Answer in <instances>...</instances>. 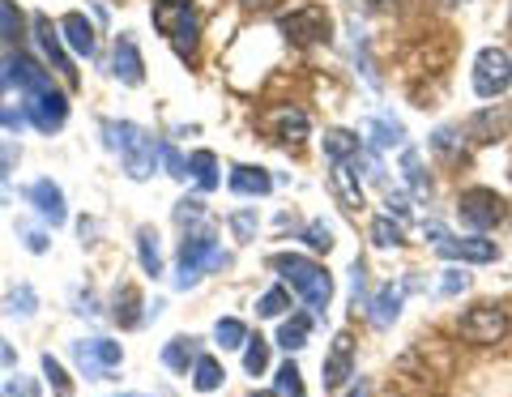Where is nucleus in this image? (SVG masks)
Returning a JSON list of instances; mask_svg holds the SVG:
<instances>
[{"label": "nucleus", "instance_id": "nucleus-1", "mask_svg": "<svg viewBox=\"0 0 512 397\" xmlns=\"http://www.w3.org/2000/svg\"><path fill=\"white\" fill-rule=\"evenodd\" d=\"M269 265H274L278 274L291 282V291L303 295V304H308L312 312H325V308H329V299H333V278H329L316 261H308V257H291V252H278V257L269 261Z\"/></svg>", "mask_w": 512, "mask_h": 397}, {"label": "nucleus", "instance_id": "nucleus-2", "mask_svg": "<svg viewBox=\"0 0 512 397\" xmlns=\"http://www.w3.org/2000/svg\"><path fill=\"white\" fill-rule=\"evenodd\" d=\"M154 26H158V35L175 43V52H180L188 65L197 60V9H192V0H158Z\"/></svg>", "mask_w": 512, "mask_h": 397}, {"label": "nucleus", "instance_id": "nucleus-3", "mask_svg": "<svg viewBox=\"0 0 512 397\" xmlns=\"http://www.w3.org/2000/svg\"><path fill=\"white\" fill-rule=\"evenodd\" d=\"M218 265H227V257L218 252L214 231H197V235H188V240L180 244V278H175V287H180V291L197 287L201 269H218Z\"/></svg>", "mask_w": 512, "mask_h": 397}, {"label": "nucleus", "instance_id": "nucleus-4", "mask_svg": "<svg viewBox=\"0 0 512 397\" xmlns=\"http://www.w3.org/2000/svg\"><path fill=\"white\" fill-rule=\"evenodd\" d=\"M457 214L466 227L474 231H491V227H500L504 214H508V205L500 193H491V188H466V193L457 197Z\"/></svg>", "mask_w": 512, "mask_h": 397}, {"label": "nucleus", "instance_id": "nucleus-5", "mask_svg": "<svg viewBox=\"0 0 512 397\" xmlns=\"http://www.w3.org/2000/svg\"><path fill=\"white\" fill-rule=\"evenodd\" d=\"M512 86V56L504 47H483L474 60V94L478 99H495Z\"/></svg>", "mask_w": 512, "mask_h": 397}, {"label": "nucleus", "instance_id": "nucleus-6", "mask_svg": "<svg viewBox=\"0 0 512 397\" xmlns=\"http://www.w3.org/2000/svg\"><path fill=\"white\" fill-rule=\"evenodd\" d=\"M278 30L295 47H308V43H325L329 39V13L320 5H303V9H291L278 18Z\"/></svg>", "mask_w": 512, "mask_h": 397}, {"label": "nucleus", "instance_id": "nucleus-7", "mask_svg": "<svg viewBox=\"0 0 512 397\" xmlns=\"http://www.w3.org/2000/svg\"><path fill=\"white\" fill-rule=\"evenodd\" d=\"M504 333H508V312L500 304H478L461 316V338L474 346H495L504 342Z\"/></svg>", "mask_w": 512, "mask_h": 397}, {"label": "nucleus", "instance_id": "nucleus-8", "mask_svg": "<svg viewBox=\"0 0 512 397\" xmlns=\"http://www.w3.org/2000/svg\"><path fill=\"white\" fill-rule=\"evenodd\" d=\"M22 111H26V120L35 124L39 133H56L60 124L69 120V99H64L60 90L47 86V90H39V94H26V107H22Z\"/></svg>", "mask_w": 512, "mask_h": 397}, {"label": "nucleus", "instance_id": "nucleus-9", "mask_svg": "<svg viewBox=\"0 0 512 397\" xmlns=\"http://www.w3.org/2000/svg\"><path fill=\"white\" fill-rule=\"evenodd\" d=\"M261 129L274 141H282V146H303V137H308V116L291 103H278L261 116Z\"/></svg>", "mask_w": 512, "mask_h": 397}, {"label": "nucleus", "instance_id": "nucleus-10", "mask_svg": "<svg viewBox=\"0 0 512 397\" xmlns=\"http://www.w3.org/2000/svg\"><path fill=\"white\" fill-rule=\"evenodd\" d=\"M466 133H470V141H478V146H495V141H504L512 133V103H495V107L474 111Z\"/></svg>", "mask_w": 512, "mask_h": 397}, {"label": "nucleus", "instance_id": "nucleus-11", "mask_svg": "<svg viewBox=\"0 0 512 397\" xmlns=\"http://www.w3.org/2000/svg\"><path fill=\"white\" fill-rule=\"evenodd\" d=\"M73 355L77 363H82V372L90 380H103L111 368H120V346L116 342H107V338H90V342H73Z\"/></svg>", "mask_w": 512, "mask_h": 397}, {"label": "nucleus", "instance_id": "nucleus-12", "mask_svg": "<svg viewBox=\"0 0 512 397\" xmlns=\"http://www.w3.org/2000/svg\"><path fill=\"white\" fill-rule=\"evenodd\" d=\"M355 376V338L350 333H338L333 338V351H329V359H325V393H338L346 380Z\"/></svg>", "mask_w": 512, "mask_h": 397}, {"label": "nucleus", "instance_id": "nucleus-13", "mask_svg": "<svg viewBox=\"0 0 512 397\" xmlns=\"http://www.w3.org/2000/svg\"><path fill=\"white\" fill-rule=\"evenodd\" d=\"M431 235H436V252H440V257H448V261H474V265H487V261L500 257L491 240H453V235H444L440 227H431Z\"/></svg>", "mask_w": 512, "mask_h": 397}, {"label": "nucleus", "instance_id": "nucleus-14", "mask_svg": "<svg viewBox=\"0 0 512 397\" xmlns=\"http://www.w3.org/2000/svg\"><path fill=\"white\" fill-rule=\"evenodd\" d=\"M35 39H39V47L47 52V60H52V65L64 73V82L77 90V69H73V60H69V52H64V43H60V26H52L47 13H35Z\"/></svg>", "mask_w": 512, "mask_h": 397}, {"label": "nucleus", "instance_id": "nucleus-15", "mask_svg": "<svg viewBox=\"0 0 512 397\" xmlns=\"http://www.w3.org/2000/svg\"><path fill=\"white\" fill-rule=\"evenodd\" d=\"M5 82H13L26 94H39V90L52 86V77H47V69H39V60H30L26 52H13L5 60Z\"/></svg>", "mask_w": 512, "mask_h": 397}, {"label": "nucleus", "instance_id": "nucleus-16", "mask_svg": "<svg viewBox=\"0 0 512 397\" xmlns=\"http://www.w3.org/2000/svg\"><path fill=\"white\" fill-rule=\"evenodd\" d=\"M30 205L52 222V227H60L64 218H69V210H64V193H60V184H52V180H35L30 184Z\"/></svg>", "mask_w": 512, "mask_h": 397}, {"label": "nucleus", "instance_id": "nucleus-17", "mask_svg": "<svg viewBox=\"0 0 512 397\" xmlns=\"http://www.w3.org/2000/svg\"><path fill=\"white\" fill-rule=\"evenodd\" d=\"M60 35H64V43H69L77 56H94V52H99V39H94V26L86 22V13H64V18H60Z\"/></svg>", "mask_w": 512, "mask_h": 397}, {"label": "nucleus", "instance_id": "nucleus-18", "mask_svg": "<svg viewBox=\"0 0 512 397\" xmlns=\"http://www.w3.org/2000/svg\"><path fill=\"white\" fill-rule=\"evenodd\" d=\"M111 73L120 77L124 86H141V77H146V65H141V52L133 39H116V56H111Z\"/></svg>", "mask_w": 512, "mask_h": 397}, {"label": "nucleus", "instance_id": "nucleus-19", "mask_svg": "<svg viewBox=\"0 0 512 397\" xmlns=\"http://www.w3.org/2000/svg\"><path fill=\"white\" fill-rule=\"evenodd\" d=\"M329 188L338 193V201L346 210H363V188H359V176L350 171L346 163H333L329 167Z\"/></svg>", "mask_w": 512, "mask_h": 397}, {"label": "nucleus", "instance_id": "nucleus-20", "mask_svg": "<svg viewBox=\"0 0 512 397\" xmlns=\"http://www.w3.org/2000/svg\"><path fill=\"white\" fill-rule=\"evenodd\" d=\"M154 154H158V146L154 141L141 133L133 146L124 150V171H128V180H150V171H154Z\"/></svg>", "mask_w": 512, "mask_h": 397}, {"label": "nucleus", "instance_id": "nucleus-21", "mask_svg": "<svg viewBox=\"0 0 512 397\" xmlns=\"http://www.w3.org/2000/svg\"><path fill=\"white\" fill-rule=\"evenodd\" d=\"M231 188L235 193H244V197H265L269 188H274V180H269V171H261V167H235L231 171Z\"/></svg>", "mask_w": 512, "mask_h": 397}, {"label": "nucleus", "instance_id": "nucleus-22", "mask_svg": "<svg viewBox=\"0 0 512 397\" xmlns=\"http://www.w3.org/2000/svg\"><path fill=\"white\" fill-rule=\"evenodd\" d=\"M111 316H116L120 329H137V325H141V295H137V287H120V291H116Z\"/></svg>", "mask_w": 512, "mask_h": 397}, {"label": "nucleus", "instance_id": "nucleus-23", "mask_svg": "<svg viewBox=\"0 0 512 397\" xmlns=\"http://www.w3.org/2000/svg\"><path fill=\"white\" fill-rule=\"evenodd\" d=\"M397 312H402V291H397V287H380V295L372 299V325L389 329L397 321Z\"/></svg>", "mask_w": 512, "mask_h": 397}, {"label": "nucleus", "instance_id": "nucleus-24", "mask_svg": "<svg viewBox=\"0 0 512 397\" xmlns=\"http://www.w3.org/2000/svg\"><path fill=\"white\" fill-rule=\"evenodd\" d=\"M188 171H192V180H197L205 193H214L218 188V158L210 154V150H197L188 158Z\"/></svg>", "mask_w": 512, "mask_h": 397}, {"label": "nucleus", "instance_id": "nucleus-25", "mask_svg": "<svg viewBox=\"0 0 512 397\" xmlns=\"http://www.w3.org/2000/svg\"><path fill=\"white\" fill-rule=\"evenodd\" d=\"M325 154L333 158V163H350V158L359 154V137L346 133V129H329L325 133Z\"/></svg>", "mask_w": 512, "mask_h": 397}, {"label": "nucleus", "instance_id": "nucleus-26", "mask_svg": "<svg viewBox=\"0 0 512 397\" xmlns=\"http://www.w3.org/2000/svg\"><path fill=\"white\" fill-rule=\"evenodd\" d=\"M192 389H197V393H214V389H222V368H218V359L201 355L197 363H192Z\"/></svg>", "mask_w": 512, "mask_h": 397}, {"label": "nucleus", "instance_id": "nucleus-27", "mask_svg": "<svg viewBox=\"0 0 512 397\" xmlns=\"http://www.w3.org/2000/svg\"><path fill=\"white\" fill-rule=\"evenodd\" d=\"M308 329H312L308 316H291V321H282L278 346H282V351H303V346H308Z\"/></svg>", "mask_w": 512, "mask_h": 397}, {"label": "nucleus", "instance_id": "nucleus-28", "mask_svg": "<svg viewBox=\"0 0 512 397\" xmlns=\"http://www.w3.org/2000/svg\"><path fill=\"white\" fill-rule=\"evenodd\" d=\"M137 252H141V269H146L150 278L163 274V257H158V235H154L150 227L137 231Z\"/></svg>", "mask_w": 512, "mask_h": 397}, {"label": "nucleus", "instance_id": "nucleus-29", "mask_svg": "<svg viewBox=\"0 0 512 397\" xmlns=\"http://www.w3.org/2000/svg\"><path fill=\"white\" fill-rule=\"evenodd\" d=\"M163 359H167V368H188V363H197L201 355H197V338H171L167 342V351H163Z\"/></svg>", "mask_w": 512, "mask_h": 397}, {"label": "nucleus", "instance_id": "nucleus-30", "mask_svg": "<svg viewBox=\"0 0 512 397\" xmlns=\"http://www.w3.org/2000/svg\"><path fill=\"white\" fill-rule=\"evenodd\" d=\"M431 146H436V154H444L448 163H466V146H461V133L457 129H436Z\"/></svg>", "mask_w": 512, "mask_h": 397}, {"label": "nucleus", "instance_id": "nucleus-31", "mask_svg": "<svg viewBox=\"0 0 512 397\" xmlns=\"http://www.w3.org/2000/svg\"><path fill=\"white\" fill-rule=\"evenodd\" d=\"M214 338H218L222 351H235V346H244V342H248V329H244V321L227 316V321H218V325H214Z\"/></svg>", "mask_w": 512, "mask_h": 397}, {"label": "nucleus", "instance_id": "nucleus-32", "mask_svg": "<svg viewBox=\"0 0 512 397\" xmlns=\"http://www.w3.org/2000/svg\"><path fill=\"white\" fill-rule=\"evenodd\" d=\"M372 240H376L380 248L406 244V240H402V222H393V214H389V218H376V222H372Z\"/></svg>", "mask_w": 512, "mask_h": 397}, {"label": "nucleus", "instance_id": "nucleus-33", "mask_svg": "<svg viewBox=\"0 0 512 397\" xmlns=\"http://www.w3.org/2000/svg\"><path fill=\"white\" fill-rule=\"evenodd\" d=\"M402 137H406V129L397 120H372V141L380 150H389V146H402Z\"/></svg>", "mask_w": 512, "mask_h": 397}, {"label": "nucleus", "instance_id": "nucleus-34", "mask_svg": "<svg viewBox=\"0 0 512 397\" xmlns=\"http://www.w3.org/2000/svg\"><path fill=\"white\" fill-rule=\"evenodd\" d=\"M244 368L252 376H261L269 368V342L265 338H248V351H244Z\"/></svg>", "mask_w": 512, "mask_h": 397}, {"label": "nucleus", "instance_id": "nucleus-35", "mask_svg": "<svg viewBox=\"0 0 512 397\" xmlns=\"http://www.w3.org/2000/svg\"><path fill=\"white\" fill-rule=\"evenodd\" d=\"M43 376L52 380V389H56V397H73V380L64 376V368H60V359H52V355H43Z\"/></svg>", "mask_w": 512, "mask_h": 397}, {"label": "nucleus", "instance_id": "nucleus-36", "mask_svg": "<svg viewBox=\"0 0 512 397\" xmlns=\"http://www.w3.org/2000/svg\"><path fill=\"white\" fill-rule=\"evenodd\" d=\"M286 308H291V295H286L282 287H274V291L261 295V304H256V316H282Z\"/></svg>", "mask_w": 512, "mask_h": 397}, {"label": "nucleus", "instance_id": "nucleus-37", "mask_svg": "<svg viewBox=\"0 0 512 397\" xmlns=\"http://www.w3.org/2000/svg\"><path fill=\"white\" fill-rule=\"evenodd\" d=\"M278 397H303V380L295 363H282L278 368Z\"/></svg>", "mask_w": 512, "mask_h": 397}, {"label": "nucleus", "instance_id": "nucleus-38", "mask_svg": "<svg viewBox=\"0 0 512 397\" xmlns=\"http://www.w3.org/2000/svg\"><path fill=\"white\" fill-rule=\"evenodd\" d=\"M22 30V13L13 0H0V39H13Z\"/></svg>", "mask_w": 512, "mask_h": 397}, {"label": "nucleus", "instance_id": "nucleus-39", "mask_svg": "<svg viewBox=\"0 0 512 397\" xmlns=\"http://www.w3.org/2000/svg\"><path fill=\"white\" fill-rule=\"evenodd\" d=\"M402 171H406V180H410L414 188H419V193H431V184L423 180V171H419V154H414V150H406V154H402Z\"/></svg>", "mask_w": 512, "mask_h": 397}, {"label": "nucleus", "instance_id": "nucleus-40", "mask_svg": "<svg viewBox=\"0 0 512 397\" xmlns=\"http://www.w3.org/2000/svg\"><path fill=\"white\" fill-rule=\"evenodd\" d=\"M205 214V201L201 197H184L180 205H175V222H180V227H188V222H197Z\"/></svg>", "mask_w": 512, "mask_h": 397}, {"label": "nucleus", "instance_id": "nucleus-41", "mask_svg": "<svg viewBox=\"0 0 512 397\" xmlns=\"http://www.w3.org/2000/svg\"><path fill=\"white\" fill-rule=\"evenodd\" d=\"M303 240H308L316 252H329V248H333V231H329V222H312Z\"/></svg>", "mask_w": 512, "mask_h": 397}, {"label": "nucleus", "instance_id": "nucleus-42", "mask_svg": "<svg viewBox=\"0 0 512 397\" xmlns=\"http://www.w3.org/2000/svg\"><path fill=\"white\" fill-rule=\"evenodd\" d=\"M158 154H163V163H167V176L171 180H184L188 176V163L180 154H175V146H158Z\"/></svg>", "mask_w": 512, "mask_h": 397}, {"label": "nucleus", "instance_id": "nucleus-43", "mask_svg": "<svg viewBox=\"0 0 512 397\" xmlns=\"http://www.w3.org/2000/svg\"><path fill=\"white\" fill-rule=\"evenodd\" d=\"M0 397H39V385H35V380H30V376H13Z\"/></svg>", "mask_w": 512, "mask_h": 397}, {"label": "nucleus", "instance_id": "nucleus-44", "mask_svg": "<svg viewBox=\"0 0 512 397\" xmlns=\"http://www.w3.org/2000/svg\"><path fill=\"white\" fill-rule=\"evenodd\" d=\"M466 287H470V278H466V274H457V269H448L444 282H440V291H444V295H457V291H466Z\"/></svg>", "mask_w": 512, "mask_h": 397}, {"label": "nucleus", "instance_id": "nucleus-45", "mask_svg": "<svg viewBox=\"0 0 512 397\" xmlns=\"http://www.w3.org/2000/svg\"><path fill=\"white\" fill-rule=\"evenodd\" d=\"M30 304H35V295H30V291L22 287L18 295H13V299H9V312H22V316H30V312H35V308H30Z\"/></svg>", "mask_w": 512, "mask_h": 397}, {"label": "nucleus", "instance_id": "nucleus-46", "mask_svg": "<svg viewBox=\"0 0 512 397\" xmlns=\"http://www.w3.org/2000/svg\"><path fill=\"white\" fill-rule=\"evenodd\" d=\"M389 214L406 218V197H402V193H389Z\"/></svg>", "mask_w": 512, "mask_h": 397}, {"label": "nucleus", "instance_id": "nucleus-47", "mask_svg": "<svg viewBox=\"0 0 512 397\" xmlns=\"http://www.w3.org/2000/svg\"><path fill=\"white\" fill-rule=\"evenodd\" d=\"M26 248H30V252H43V248H47V240H43L39 231H30V235H26Z\"/></svg>", "mask_w": 512, "mask_h": 397}, {"label": "nucleus", "instance_id": "nucleus-48", "mask_svg": "<svg viewBox=\"0 0 512 397\" xmlns=\"http://www.w3.org/2000/svg\"><path fill=\"white\" fill-rule=\"evenodd\" d=\"M235 231H239V235H252V218L239 214V218H235Z\"/></svg>", "mask_w": 512, "mask_h": 397}, {"label": "nucleus", "instance_id": "nucleus-49", "mask_svg": "<svg viewBox=\"0 0 512 397\" xmlns=\"http://www.w3.org/2000/svg\"><path fill=\"white\" fill-rule=\"evenodd\" d=\"M244 5H252V9H274L278 0H244Z\"/></svg>", "mask_w": 512, "mask_h": 397}, {"label": "nucleus", "instance_id": "nucleus-50", "mask_svg": "<svg viewBox=\"0 0 512 397\" xmlns=\"http://www.w3.org/2000/svg\"><path fill=\"white\" fill-rule=\"evenodd\" d=\"M350 397H372V385H367V380H359V389L350 393Z\"/></svg>", "mask_w": 512, "mask_h": 397}, {"label": "nucleus", "instance_id": "nucleus-51", "mask_svg": "<svg viewBox=\"0 0 512 397\" xmlns=\"http://www.w3.org/2000/svg\"><path fill=\"white\" fill-rule=\"evenodd\" d=\"M252 397H278V393H252Z\"/></svg>", "mask_w": 512, "mask_h": 397}, {"label": "nucleus", "instance_id": "nucleus-52", "mask_svg": "<svg viewBox=\"0 0 512 397\" xmlns=\"http://www.w3.org/2000/svg\"><path fill=\"white\" fill-rule=\"evenodd\" d=\"M116 397H141V393H116Z\"/></svg>", "mask_w": 512, "mask_h": 397}, {"label": "nucleus", "instance_id": "nucleus-53", "mask_svg": "<svg viewBox=\"0 0 512 397\" xmlns=\"http://www.w3.org/2000/svg\"><path fill=\"white\" fill-rule=\"evenodd\" d=\"M0 82H5V77H0Z\"/></svg>", "mask_w": 512, "mask_h": 397}, {"label": "nucleus", "instance_id": "nucleus-54", "mask_svg": "<svg viewBox=\"0 0 512 397\" xmlns=\"http://www.w3.org/2000/svg\"><path fill=\"white\" fill-rule=\"evenodd\" d=\"M508 26H512V22H508Z\"/></svg>", "mask_w": 512, "mask_h": 397}]
</instances>
